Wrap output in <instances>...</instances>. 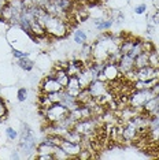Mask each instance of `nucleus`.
Wrapping results in <instances>:
<instances>
[{
  "mask_svg": "<svg viewBox=\"0 0 159 160\" xmlns=\"http://www.w3.org/2000/svg\"><path fill=\"white\" fill-rule=\"evenodd\" d=\"M17 99H18V101H21V103H23L25 100H28V89L26 88H19L18 89Z\"/></svg>",
  "mask_w": 159,
  "mask_h": 160,
  "instance_id": "23",
  "label": "nucleus"
},
{
  "mask_svg": "<svg viewBox=\"0 0 159 160\" xmlns=\"http://www.w3.org/2000/svg\"><path fill=\"white\" fill-rule=\"evenodd\" d=\"M93 25H95L96 30L99 32H108L114 25V19L111 17H100V18H93Z\"/></svg>",
  "mask_w": 159,
  "mask_h": 160,
  "instance_id": "9",
  "label": "nucleus"
},
{
  "mask_svg": "<svg viewBox=\"0 0 159 160\" xmlns=\"http://www.w3.org/2000/svg\"><path fill=\"white\" fill-rule=\"evenodd\" d=\"M74 2H81V0H74Z\"/></svg>",
  "mask_w": 159,
  "mask_h": 160,
  "instance_id": "32",
  "label": "nucleus"
},
{
  "mask_svg": "<svg viewBox=\"0 0 159 160\" xmlns=\"http://www.w3.org/2000/svg\"><path fill=\"white\" fill-rule=\"evenodd\" d=\"M137 41V38H124V41L119 44V52L122 53V55H126V53H129L133 48V45H135V42Z\"/></svg>",
  "mask_w": 159,
  "mask_h": 160,
  "instance_id": "16",
  "label": "nucleus"
},
{
  "mask_svg": "<svg viewBox=\"0 0 159 160\" xmlns=\"http://www.w3.org/2000/svg\"><path fill=\"white\" fill-rule=\"evenodd\" d=\"M41 114L47 119V122L55 123V122H59L60 119H63L64 116H67L69 111L60 103H54L47 110H41Z\"/></svg>",
  "mask_w": 159,
  "mask_h": 160,
  "instance_id": "2",
  "label": "nucleus"
},
{
  "mask_svg": "<svg viewBox=\"0 0 159 160\" xmlns=\"http://www.w3.org/2000/svg\"><path fill=\"white\" fill-rule=\"evenodd\" d=\"M55 149H56V145H52V144L47 142V141H41L37 145V148H36V153L37 155H54Z\"/></svg>",
  "mask_w": 159,
  "mask_h": 160,
  "instance_id": "12",
  "label": "nucleus"
},
{
  "mask_svg": "<svg viewBox=\"0 0 159 160\" xmlns=\"http://www.w3.org/2000/svg\"><path fill=\"white\" fill-rule=\"evenodd\" d=\"M63 138H64V140H67V141H70V142L81 144L82 142V138H84V137H82L75 129H70V130H67V132L64 133Z\"/></svg>",
  "mask_w": 159,
  "mask_h": 160,
  "instance_id": "14",
  "label": "nucleus"
},
{
  "mask_svg": "<svg viewBox=\"0 0 159 160\" xmlns=\"http://www.w3.org/2000/svg\"><path fill=\"white\" fill-rule=\"evenodd\" d=\"M64 90H66L67 93H70L71 96H75V97L78 96L80 92L82 90V86H81V83H80V81H78L77 75H70V78H69V82H67Z\"/></svg>",
  "mask_w": 159,
  "mask_h": 160,
  "instance_id": "10",
  "label": "nucleus"
},
{
  "mask_svg": "<svg viewBox=\"0 0 159 160\" xmlns=\"http://www.w3.org/2000/svg\"><path fill=\"white\" fill-rule=\"evenodd\" d=\"M88 90L93 99H99V97H102L110 92V89H108V82H103V81H100V79H95V81H92L89 83Z\"/></svg>",
  "mask_w": 159,
  "mask_h": 160,
  "instance_id": "4",
  "label": "nucleus"
},
{
  "mask_svg": "<svg viewBox=\"0 0 159 160\" xmlns=\"http://www.w3.org/2000/svg\"><path fill=\"white\" fill-rule=\"evenodd\" d=\"M73 40L75 44H78L80 47L84 45L88 42V34H86L85 30H82V29H77V30L73 33Z\"/></svg>",
  "mask_w": 159,
  "mask_h": 160,
  "instance_id": "15",
  "label": "nucleus"
},
{
  "mask_svg": "<svg viewBox=\"0 0 159 160\" xmlns=\"http://www.w3.org/2000/svg\"><path fill=\"white\" fill-rule=\"evenodd\" d=\"M148 63H150L151 67L159 68V53L156 51H152V52L148 53Z\"/></svg>",
  "mask_w": 159,
  "mask_h": 160,
  "instance_id": "21",
  "label": "nucleus"
},
{
  "mask_svg": "<svg viewBox=\"0 0 159 160\" xmlns=\"http://www.w3.org/2000/svg\"><path fill=\"white\" fill-rule=\"evenodd\" d=\"M60 104H62L69 112L75 110V108H78L80 105H81V103L78 101L77 97L71 96V94L67 93L64 89H63V93H62V100H60Z\"/></svg>",
  "mask_w": 159,
  "mask_h": 160,
  "instance_id": "7",
  "label": "nucleus"
},
{
  "mask_svg": "<svg viewBox=\"0 0 159 160\" xmlns=\"http://www.w3.org/2000/svg\"><path fill=\"white\" fill-rule=\"evenodd\" d=\"M18 66L25 71H32L34 67V63L29 58H22V59H18Z\"/></svg>",
  "mask_w": 159,
  "mask_h": 160,
  "instance_id": "20",
  "label": "nucleus"
},
{
  "mask_svg": "<svg viewBox=\"0 0 159 160\" xmlns=\"http://www.w3.org/2000/svg\"><path fill=\"white\" fill-rule=\"evenodd\" d=\"M143 42V51L144 52H152V51H155V47L152 45V42H150V41H141Z\"/></svg>",
  "mask_w": 159,
  "mask_h": 160,
  "instance_id": "27",
  "label": "nucleus"
},
{
  "mask_svg": "<svg viewBox=\"0 0 159 160\" xmlns=\"http://www.w3.org/2000/svg\"><path fill=\"white\" fill-rule=\"evenodd\" d=\"M118 68H119V71H121V74L124 75L126 74L128 71H131L135 68V59L131 56V55H122L121 58H119V60H118Z\"/></svg>",
  "mask_w": 159,
  "mask_h": 160,
  "instance_id": "8",
  "label": "nucleus"
},
{
  "mask_svg": "<svg viewBox=\"0 0 159 160\" xmlns=\"http://www.w3.org/2000/svg\"><path fill=\"white\" fill-rule=\"evenodd\" d=\"M155 97H156V99H158V101H159V94H156V96H155Z\"/></svg>",
  "mask_w": 159,
  "mask_h": 160,
  "instance_id": "31",
  "label": "nucleus"
},
{
  "mask_svg": "<svg viewBox=\"0 0 159 160\" xmlns=\"http://www.w3.org/2000/svg\"><path fill=\"white\" fill-rule=\"evenodd\" d=\"M155 94L151 89H133V92L129 93L128 96V104L132 108L141 111L143 105L147 103L150 99H152Z\"/></svg>",
  "mask_w": 159,
  "mask_h": 160,
  "instance_id": "1",
  "label": "nucleus"
},
{
  "mask_svg": "<svg viewBox=\"0 0 159 160\" xmlns=\"http://www.w3.org/2000/svg\"><path fill=\"white\" fill-rule=\"evenodd\" d=\"M147 12V4L146 3H141V4H137L135 7V14L137 15H143V14Z\"/></svg>",
  "mask_w": 159,
  "mask_h": 160,
  "instance_id": "25",
  "label": "nucleus"
},
{
  "mask_svg": "<svg viewBox=\"0 0 159 160\" xmlns=\"http://www.w3.org/2000/svg\"><path fill=\"white\" fill-rule=\"evenodd\" d=\"M80 58H81V60H84V62L92 60V44L86 42V44L81 45V51H80Z\"/></svg>",
  "mask_w": 159,
  "mask_h": 160,
  "instance_id": "17",
  "label": "nucleus"
},
{
  "mask_svg": "<svg viewBox=\"0 0 159 160\" xmlns=\"http://www.w3.org/2000/svg\"><path fill=\"white\" fill-rule=\"evenodd\" d=\"M36 158L40 160H55L54 159V155H37Z\"/></svg>",
  "mask_w": 159,
  "mask_h": 160,
  "instance_id": "28",
  "label": "nucleus"
},
{
  "mask_svg": "<svg viewBox=\"0 0 159 160\" xmlns=\"http://www.w3.org/2000/svg\"><path fill=\"white\" fill-rule=\"evenodd\" d=\"M151 90H152V93L155 94V96H156V94H159V79L154 83V85H152V88H151Z\"/></svg>",
  "mask_w": 159,
  "mask_h": 160,
  "instance_id": "29",
  "label": "nucleus"
},
{
  "mask_svg": "<svg viewBox=\"0 0 159 160\" xmlns=\"http://www.w3.org/2000/svg\"><path fill=\"white\" fill-rule=\"evenodd\" d=\"M13 55H14V58H17V59H22V58H29V52H22V51H19V49L13 48Z\"/></svg>",
  "mask_w": 159,
  "mask_h": 160,
  "instance_id": "26",
  "label": "nucleus"
},
{
  "mask_svg": "<svg viewBox=\"0 0 159 160\" xmlns=\"http://www.w3.org/2000/svg\"><path fill=\"white\" fill-rule=\"evenodd\" d=\"M103 75L106 77L107 82H114L117 81V79L121 78V71H119L118 68V64L117 63H111V62H106V64H104L103 67Z\"/></svg>",
  "mask_w": 159,
  "mask_h": 160,
  "instance_id": "5",
  "label": "nucleus"
},
{
  "mask_svg": "<svg viewBox=\"0 0 159 160\" xmlns=\"http://www.w3.org/2000/svg\"><path fill=\"white\" fill-rule=\"evenodd\" d=\"M86 2H91V0H86Z\"/></svg>",
  "mask_w": 159,
  "mask_h": 160,
  "instance_id": "33",
  "label": "nucleus"
},
{
  "mask_svg": "<svg viewBox=\"0 0 159 160\" xmlns=\"http://www.w3.org/2000/svg\"><path fill=\"white\" fill-rule=\"evenodd\" d=\"M147 138L152 142L159 144V126H151L148 127V132L146 133Z\"/></svg>",
  "mask_w": 159,
  "mask_h": 160,
  "instance_id": "19",
  "label": "nucleus"
},
{
  "mask_svg": "<svg viewBox=\"0 0 159 160\" xmlns=\"http://www.w3.org/2000/svg\"><path fill=\"white\" fill-rule=\"evenodd\" d=\"M146 66H150V63H148V52H141L140 55L135 58V68H141Z\"/></svg>",
  "mask_w": 159,
  "mask_h": 160,
  "instance_id": "18",
  "label": "nucleus"
},
{
  "mask_svg": "<svg viewBox=\"0 0 159 160\" xmlns=\"http://www.w3.org/2000/svg\"><path fill=\"white\" fill-rule=\"evenodd\" d=\"M54 159H55V160H63V159H70V158H69V155L59 147V145H58L56 149H55V152H54Z\"/></svg>",
  "mask_w": 159,
  "mask_h": 160,
  "instance_id": "22",
  "label": "nucleus"
},
{
  "mask_svg": "<svg viewBox=\"0 0 159 160\" xmlns=\"http://www.w3.org/2000/svg\"><path fill=\"white\" fill-rule=\"evenodd\" d=\"M19 158H21V156H19V151H15L11 155V159H19Z\"/></svg>",
  "mask_w": 159,
  "mask_h": 160,
  "instance_id": "30",
  "label": "nucleus"
},
{
  "mask_svg": "<svg viewBox=\"0 0 159 160\" xmlns=\"http://www.w3.org/2000/svg\"><path fill=\"white\" fill-rule=\"evenodd\" d=\"M6 136L8 138L10 141H15L18 138V132L15 129H13V127H7L6 129Z\"/></svg>",
  "mask_w": 159,
  "mask_h": 160,
  "instance_id": "24",
  "label": "nucleus"
},
{
  "mask_svg": "<svg viewBox=\"0 0 159 160\" xmlns=\"http://www.w3.org/2000/svg\"><path fill=\"white\" fill-rule=\"evenodd\" d=\"M59 147L62 148L64 152H66L70 159H77V156L80 155V152L82 151V145H81V144L70 142V141L64 140V138H62V141H60Z\"/></svg>",
  "mask_w": 159,
  "mask_h": 160,
  "instance_id": "6",
  "label": "nucleus"
},
{
  "mask_svg": "<svg viewBox=\"0 0 159 160\" xmlns=\"http://www.w3.org/2000/svg\"><path fill=\"white\" fill-rule=\"evenodd\" d=\"M77 77H78V81H80V83H81L82 89L88 88L89 83H91L92 81H95V78H93L91 70H89V67L86 66V64H85L84 68H81V70H80V72L77 74Z\"/></svg>",
  "mask_w": 159,
  "mask_h": 160,
  "instance_id": "11",
  "label": "nucleus"
},
{
  "mask_svg": "<svg viewBox=\"0 0 159 160\" xmlns=\"http://www.w3.org/2000/svg\"><path fill=\"white\" fill-rule=\"evenodd\" d=\"M158 105H159V101H158L156 97L154 96L152 99H150L146 104L143 105L141 112H143V114H146V115H148V116H151V115H152V112L158 108Z\"/></svg>",
  "mask_w": 159,
  "mask_h": 160,
  "instance_id": "13",
  "label": "nucleus"
},
{
  "mask_svg": "<svg viewBox=\"0 0 159 160\" xmlns=\"http://www.w3.org/2000/svg\"><path fill=\"white\" fill-rule=\"evenodd\" d=\"M62 89H64V88L59 83V81L54 77L52 72L47 75V77L41 81V83H40V93H44V94L55 93V92H59V90H62Z\"/></svg>",
  "mask_w": 159,
  "mask_h": 160,
  "instance_id": "3",
  "label": "nucleus"
}]
</instances>
